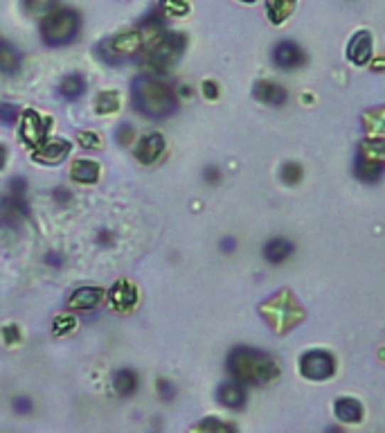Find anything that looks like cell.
<instances>
[{"label":"cell","mask_w":385,"mask_h":433,"mask_svg":"<svg viewBox=\"0 0 385 433\" xmlns=\"http://www.w3.org/2000/svg\"><path fill=\"white\" fill-rule=\"evenodd\" d=\"M225 370L244 386H266L280 377V365L271 354L250 346H234L225 357Z\"/></svg>","instance_id":"obj_1"},{"label":"cell","mask_w":385,"mask_h":433,"mask_svg":"<svg viewBox=\"0 0 385 433\" xmlns=\"http://www.w3.org/2000/svg\"><path fill=\"white\" fill-rule=\"evenodd\" d=\"M131 102L134 109L147 117V120H167L178 111V95L176 90L156 75H138L131 84Z\"/></svg>","instance_id":"obj_2"},{"label":"cell","mask_w":385,"mask_h":433,"mask_svg":"<svg viewBox=\"0 0 385 433\" xmlns=\"http://www.w3.org/2000/svg\"><path fill=\"white\" fill-rule=\"evenodd\" d=\"M82 32V14L72 7H57L38 23V36L48 48H65Z\"/></svg>","instance_id":"obj_3"},{"label":"cell","mask_w":385,"mask_h":433,"mask_svg":"<svg viewBox=\"0 0 385 433\" xmlns=\"http://www.w3.org/2000/svg\"><path fill=\"white\" fill-rule=\"evenodd\" d=\"M185 46H188V38H185L183 34L165 32L161 36H156L153 41L142 50V55H144L142 59H144V63H147L149 70L163 75L178 61Z\"/></svg>","instance_id":"obj_4"},{"label":"cell","mask_w":385,"mask_h":433,"mask_svg":"<svg viewBox=\"0 0 385 433\" xmlns=\"http://www.w3.org/2000/svg\"><path fill=\"white\" fill-rule=\"evenodd\" d=\"M142 50H144V38L140 32H124V34L109 36L104 38V41H99L95 48L97 57L109 65H122L131 59L140 57Z\"/></svg>","instance_id":"obj_5"},{"label":"cell","mask_w":385,"mask_h":433,"mask_svg":"<svg viewBox=\"0 0 385 433\" xmlns=\"http://www.w3.org/2000/svg\"><path fill=\"white\" fill-rule=\"evenodd\" d=\"M352 172L361 183H379L385 174V140H367L354 154Z\"/></svg>","instance_id":"obj_6"},{"label":"cell","mask_w":385,"mask_h":433,"mask_svg":"<svg viewBox=\"0 0 385 433\" xmlns=\"http://www.w3.org/2000/svg\"><path fill=\"white\" fill-rule=\"evenodd\" d=\"M300 373L311 382H325L336 373V359L327 350H309L300 357Z\"/></svg>","instance_id":"obj_7"},{"label":"cell","mask_w":385,"mask_h":433,"mask_svg":"<svg viewBox=\"0 0 385 433\" xmlns=\"http://www.w3.org/2000/svg\"><path fill=\"white\" fill-rule=\"evenodd\" d=\"M271 59L275 63V68H280V70H298L307 63V52L302 50L300 43L291 41V38H284V41L275 43Z\"/></svg>","instance_id":"obj_8"},{"label":"cell","mask_w":385,"mask_h":433,"mask_svg":"<svg viewBox=\"0 0 385 433\" xmlns=\"http://www.w3.org/2000/svg\"><path fill=\"white\" fill-rule=\"evenodd\" d=\"M48 131H50V120L43 117L41 113H36L32 109H28L23 113V120H21V138L25 144L30 147H38L48 140Z\"/></svg>","instance_id":"obj_9"},{"label":"cell","mask_w":385,"mask_h":433,"mask_svg":"<svg viewBox=\"0 0 385 433\" xmlns=\"http://www.w3.org/2000/svg\"><path fill=\"white\" fill-rule=\"evenodd\" d=\"M30 217V208L25 196H5L0 199V228H16L23 219Z\"/></svg>","instance_id":"obj_10"},{"label":"cell","mask_w":385,"mask_h":433,"mask_svg":"<svg viewBox=\"0 0 385 433\" xmlns=\"http://www.w3.org/2000/svg\"><path fill=\"white\" fill-rule=\"evenodd\" d=\"M70 154V142L63 140V138H48L43 144H38V147L32 151V161L41 163V165H59L68 159Z\"/></svg>","instance_id":"obj_11"},{"label":"cell","mask_w":385,"mask_h":433,"mask_svg":"<svg viewBox=\"0 0 385 433\" xmlns=\"http://www.w3.org/2000/svg\"><path fill=\"white\" fill-rule=\"evenodd\" d=\"M104 289L102 287H79L68 296V309L70 311H90L95 309L104 300Z\"/></svg>","instance_id":"obj_12"},{"label":"cell","mask_w":385,"mask_h":433,"mask_svg":"<svg viewBox=\"0 0 385 433\" xmlns=\"http://www.w3.org/2000/svg\"><path fill=\"white\" fill-rule=\"evenodd\" d=\"M109 303L113 309L117 311H129L134 309L138 303V289L134 282L129 280H117L111 289H109Z\"/></svg>","instance_id":"obj_13"},{"label":"cell","mask_w":385,"mask_h":433,"mask_svg":"<svg viewBox=\"0 0 385 433\" xmlns=\"http://www.w3.org/2000/svg\"><path fill=\"white\" fill-rule=\"evenodd\" d=\"M217 402L221 406H225V409L239 411V409H244L248 402V390L244 384L234 382V379H228V382H223L217 388Z\"/></svg>","instance_id":"obj_14"},{"label":"cell","mask_w":385,"mask_h":433,"mask_svg":"<svg viewBox=\"0 0 385 433\" xmlns=\"http://www.w3.org/2000/svg\"><path fill=\"white\" fill-rule=\"evenodd\" d=\"M295 253V244L286 237H271L266 244L261 246V257L273 267L284 264L286 260H291Z\"/></svg>","instance_id":"obj_15"},{"label":"cell","mask_w":385,"mask_h":433,"mask_svg":"<svg viewBox=\"0 0 385 433\" xmlns=\"http://www.w3.org/2000/svg\"><path fill=\"white\" fill-rule=\"evenodd\" d=\"M372 52H374V41H372V34L367 30L356 32L349 43H347V59L354 65H365L372 59Z\"/></svg>","instance_id":"obj_16"},{"label":"cell","mask_w":385,"mask_h":433,"mask_svg":"<svg viewBox=\"0 0 385 433\" xmlns=\"http://www.w3.org/2000/svg\"><path fill=\"white\" fill-rule=\"evenodd\" d=\"M252 97L261 104H269V107H284V104L288 102L286 88L275 84V82H266V80H261L252 86Z\"/></svg>","instance_id":"obj_17"},{"label":"cell","mask_w":385,"mask_h":433,"mask_svg":"<svg viewBox=\"0 0 385 433\" xmlns=\"http://www.w3.org/2000/svg\"><path fill=\"white\" fill-rule=\"evenodd\" d=\"M163 151H165V138L161 134H147V136H142L140 142H138L136 159L142 165H151V163H156L158 159H161Z\"/></svg>","instance_id":"obj_18"},{"label":"cell","mask_w":385,"mask_h":433,"mask_svg":"<svg viewBox=\"0 0 385 433\" xmlns=\"http://www.w3.org/2000/svg\"><path fill=\"white\" fill-rule=\"evenodd\" d=\"M334 415L345 424H358L363 419V404L354 397H340L334 404Z\"/></svg>","instance_id":"obj_19"},{"label":"cell","mask_w":385,"mask_h":433,"mask_svg":"<svg viewBox=\"0 0 385 433\" xmlns=\"http://www.w3.org/2000/svg\"><path fill=\"white\" fill-rule=\"evenodd\" d=\"M113 388L119 397H131L136 395L140 388V377L134 368H119L113 375Z\"/></svg>","instance_id":"obj_20"},{"label":"cell","mask_w":385,"mask_h":433,"mask_svg":"<svg viewBox=\"0 0 385 433\" xmlns=\"http://www.w3.org/2000/svg\"><path fill=\"white\" fill-rule=\"evenodd\" d=\"M59 95L65 100V102H77L86 93V77L79 75V73H70L65 75L63 80L59 82Z\"/></svg>","instance_id":"obj_21"},{"label":"cell","mask_w":385,"mask_h":433,"mask_svg":"<svg viewBox=\"0 0 385 433\" xmlns=\"http://www.w3.org/2000/svg\"><path fill=\"white\" fill-rule=\"evenodd\" d=\"M70 176L77 183H97L99 178V165L95 161H86V159H79L75 161L72 169H70Z\"/></svg>","instance_id":"obj_22"},{"label":"cell","mask_w":385,"mask_h":433,"mask_svg":"<svg viewBox=\"0 0 385 433\" xmlns=\"http://www.w3.org/2000/svg\"><path fill=\"white\" fill-rule=\"evenodd\" d=\"M21 68V52L9 41H0V73L14 75Z\"/></svg>","instance_id":"obj_23"},{"label":"cell","mask_w":385,"mask_h":433,"mask_svg":"<svg viewBox=\"0 0 385 433\" xmlns=\"http://www.w3.org/2000/svg\"><path fill=\"white\" fill-rule=\"evenodd\" d=\"M295 0H266V14L273 23H282L293 11Z\"/></svg>","instance_id":"obj_24"},{"label":"cell","mask_w":385,"mask_h":433,"mask_svg":"<svg viewBox=\"0 0 385 433\" xmlns=\"http://www.w3.org/2000/svg\"><path fill=\"white\" fill-rule=\"evenodd\" d=\"M190 433H237V429L228 422H223V419L205 417L201 422H196Z\"/></svg>","instance_id":"obj_25"},{"label":"cell","mask_w":385,"mask_h":433,"mask_svg":"<svg viewBox=\"0 0 385 433\" xmlns=\"http://www.w3.org/2000/svg\"><path fill=\"white\" fill-rule=\"evenodd\" d=\"M59 0H21L23 11L28 16H45L52 9H57Z\"/></svg>","instance_id":"obj_26"},{"label":"cell","mask_w":385,"mask_h":433,"mask_svg":"<svg viewBox=\"0 0 385 433\" xmlns=\"http://www.w3.org/2000/svg\"><path fill=\"white\" fill-rule=\"evenodd\" d=\"M302 176H304V169L295 161H286L280 167V178H282L284 186H298V183L302 181Z\"/></svg>","instance_id":"obj_27"},{"label":"cell","mask_w":385,"mask_h":433,"mask_svg":"<svg viewBox=\"0 0 385 433\" xmlns=\"http://www.w3.org/2000/svg\"><path fill=\"white\" fill-rule=\"evenodd\" d=\"M95 109L99 115H106V113H113L119 109V97L113 90H106V93H99L97 100H95Z\"/></svg>","instance_id":"obj_28"},{"label":"cell","mask_w":385,"mask_h":433,"mask_svg":"<svg viewBox=\"0 0 385 433\" xmlns=\"http://www.w3.org/2000/svg\"><path fill=\"white\" fill-rule=\"evenodd\" d=\"M77 327V321L70 316V314H59V316H55V321H52V334L55 336H63L72 332Z\"/></svg>","instance_id":"obj_29"},{"label":"cell","mask_w":385,"mask_h":433,"mask_svg":"<svg viewBox=\"0 0 385 433\" xmlns=\"http://www.w3.org/2000/svg\"><path fill=\"white\" fill-rule=\"evenodd\" d=\"M158 9H161L165 16H178L188 11V3H185V0H161Z\"/></svg>","instance_id":"obj_30"},{"label":"cell","mask_w":385,"mask_h":433,"mask_svg":"<svg viewBox=\"0 0 385 433\" xmlns=\"http://www.w3.org/2000/svg\"><path fill=\"white\" fill-rule=\"evenodd\" d=\"M18 107L9 102H0V122L3 124H14L18 120Z\"/></svg>","instance_id":"obj_31"},{"label":"cell","mask_w":385,"mask_h":433,"mask_svg":"<svg viewBox=\"0 0 385 433\" xmlns=\"http://www.w3.org/2000/svg\"><path fill=\"white\" fill-rule=\"evenodd\" d=\"M77 142L82 144L84 149H99V144H102V140H99V136L95 134V131H79Z\"/></svg>","instance_id":"obj_32"},{"label":"cell","mask_w":385,"mask_h":433,"mask_svg":"<svg viewBox=\"0 0 385 433\" xmlns=\"http://www.w3.org/2000/svg\"><path fill=\"white\" fill-rule=\"evenodd\" d=\"M156 388H158V395H161L165 402H171L176 397V386L169 382V379H165V377H161L158 379V384H156Z\"/></svg>","instance_id":"obj_33"},{"label":"cell","mask_w":385,"mask_h":433,"mask_svg":"<svg viewBox=\"0 0 385 433\" xmlns=\"http://www.w3.org/2000/svg\"><path fill=\"white\" fill-rule=\"evenodd\" d=\"M134 136H136V131L131 124H119L117 131H115V140H117V144H122V147H124V144H131Z\"/></svg>","instance_id":"obj_34"},{"label":"cell","mask_w":385,"mask_h":433,"mask_svg":"<svg viewBox=\"0 0 385 433\" xmlns=\"http://www.w3.org/2000/svg\"><path fill=\"white\" fill-rule=\"evenodd\" d=\"M11 406H14V411H16L18 415H28V413H32V409H34V404H32V400H30L28 395H18V397H14Z\"/></svg>","instance_id":"obj_35"},{"label":"cell","mask_w":385,"mask_h":433,"mask_svg":"<svg viewBox=\"0 0 385 433\" xmlns=\"http://www.w3.org/2000/svg\"><path fill=\"white\" fill-rule=\"evenodd\" d=\"M3 338H5L7 346H14V343H18V338H21V330L16 325H5L3 327Z\"/></svg>","instance_id":"obj_36"},{"label":"cell","mask_w":385,"mask_h":433,"mask_svg":"<svg viewBox=\"0 0 385 433\" xmlns=\"http://www.w3.org/2000/svg\"><path fill=\"white\" fill-rule=\"evenodd\" d=\"M203 178H205V183H210V186H217V183L221 181V169L217 165H207L203 169Z\"/></svg>","instance_id":"obj_37"},{"label":"cell","mask_w":385,"mask_h":433,"mask_svg":"<svg viewBox=\"0 0 385 433\" xmlns=\"http://www.w3.org/2000/svg\"><path fill=\"white\" fill-rule=\"evenodd\" d=\"M9 188H11V194H16V196H25V190H28V183H25V178H23V176H18V178H11Z\"/></svg>","instance_id":"obj_38"},{"label":"cell","mask_w":385,"mask_h":433,"mask_svg":"<svg viewBox=\"0 0 385 433\" xmlns=\"http://www.w3.org/2000/svg\"><path fill=\"white\" fill-rule=\"evenodd\" d=\"M219 248H221L223 253L230 255V253H234V248H237V240L232 237V235H225V237L219 242Z\"/></svg>","instance_id":"obj_39"},{"label":"cell","mask_w":385,"mask_h":433,"mask_svg":"<svg viewBox=\"0 0 385 433\" xmlns=\"http://www.w3.org/2000/svg\"><path fill=\"white\" fill-rule=\"evenodd\" d=\"M203 95L207 100H217L219 97V86L215 82H203Z\"/></svg>","instance_id":"obj_40"},{"label":"cell","mask_w":385,"mask_h":433,"mask_svg":"<svg viewBox=\"0 0 385 433\" xmlns=\"http://www.w3.org/2000/svg\"><path fill=\"white\" fill-rule=\"evenodd\" d=\"M45 264H48V267L59 269V267H63V257L57 255V253H50V255H45Z\"/></svg>","instance_id":"obj_41"},{"label":"cell","mask_w":385,"mask_h":433,"mask_svg":"<svg viewBox=\"0 0 385 433\" xmlns=\"http://www.w3.org/2000/svg\"><path fill=\"white\" fill-rule=\"evenodd\" d=\"M52 196H55V199H57L59 203H65V201L70 199V192L65 190V188H57L55 192H52Z\"/></svg>","instance_id":"obj_42"},{"label":"cell","mask_w":385,"mask_h":433,"mask_svg":"<svg viewBox=\"0 0 385 433\" xmlns=\"http://www.w3.org/2000/svg\"><path fill=\"white\" fill-rule=\"evenodd\" d=\"M111 240H113V237H111V232H106V230L99 232V244H111Z\"/></svg>","instance_id":"obj_43"},{"label":"cell","mask_w":385,"mask_h":433,"mask_svg":"<svg viewBox=\"0 0 385 433\" xmlns=\"http://www.w3.org/2000/svg\"><path fill=\"white\" fill-rule=\"evenodd\" d=\"M5 163H7V151H5L3 144H0V169L5 167Z\"/></svg>","instance_id":"obj_44"},{"label":"cell","mask_w":385,"mask_h":433,"mask_svg":"<svg viewBox=\"0 0 385 433\" xmlns=\"http://www.w3.org/2000/svg\"><path fill=\"white\" fill-rule=\"evenodd\" d=\"M325 433H345V431H342L340 427H327V431H325Z\"/></svg>","instance_id":"obj_45"},{"label":"cell","mask_w":385,"mask_h":433,"mask_svg":"<svg viewBox=\"0 0 385 433\" xmlns=\"http://www.w3.org/2000/svg\"><path fill=\"white\" fill-rule=\"evenodd\" d=\"M242 3H248V5H252V3H257V0H242Z\"/></svg>","instance_id":"obj_46"}]
</instances>
